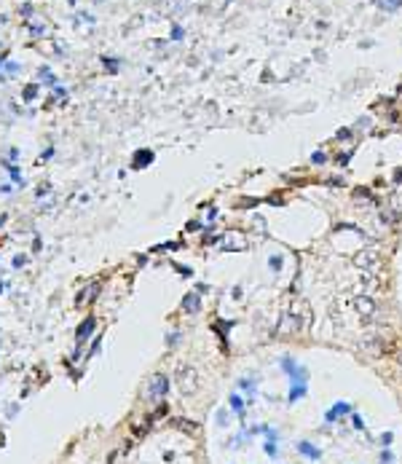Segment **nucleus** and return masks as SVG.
I'll return each mask as SVG.
<instances>
[{
	"mask_svg": "<svg viewBox=\"0 0 402 464\" xmlns=\"http://www.w3.org/2000/svg\"><path fill=\"white\" fill-rule=\"evenodd\" d=\"M357 311L362 314L365 320H373L378 314V306H375V301L370 298V295H362V298H357Z\"/></svg>",
	"mask_w": 402,
	"mask_h": 464,
	"instance_id": "obj_1",
	"label": "nucleus"
},
{
	"mask_svg": "<svg viewBox=\"0 0 402 464\" xmlns=\"http://www.w3.org/2000/svg\"><path fill=\"white\" fill-rule=\"evenodd\" d=\"M354 263H357V266H362V268H373V266L381 263V258L375 255V252H359V255L354 258Z\"/></svg>",
	"mask_w": 402,
	"mask_h": 464,
	"instance_id": "obj_2",
	"label": "nucleus"
},
{
	"mask_svg": "<svg viewBox=\"0 0 402 464\" xmlns=\"http://www.w3.org/2000/svg\"><path fill=\"white\" fill-rule=\"evenodd\" d=\"M153 384H156V386H153V392H156V395H164V392H166V378H164V376H156V381H153Z\"/></svg>",
	"mask_w": 402,
	"mask_h": 464,
	"instance_id": "obj_3",
	"label": "nucleus"
}]
</instances>
